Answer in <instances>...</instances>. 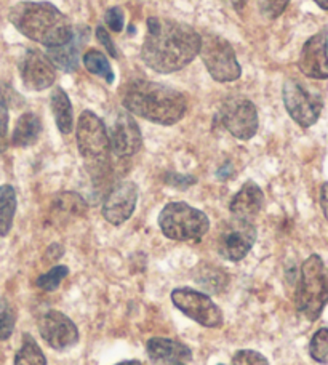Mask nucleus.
I'll list each match as a JSON object with an SVG mask.
<instances>
[{"label":"nucleus","mask_w":328,"mask_h":365,"mask_svg":"<svg viewBox=\"0 0 328 365\" xmlns=\"http://www.w3.org/2000/svg\"><path fill=\"white\" fill-rule=\"evenodd\" d=\"M15 365H47L41 346L31 335H24L21 348L15 356Z\"/></svg>","instance_id":"obj_24"},{"label":"nucleus","mask_w":328,"mask_h":365,"mask_svg":"<svg viewBox=\"0 0 328 365\" xmlns=\"http://www.w3.org/2000/svg\"><path fill=\"white\" fill-rule=\"evenodd\" d=\"M6 135H9V106L0 91V153L5 151L6 148Z\"/></svg>","instance_id":"obj_32"},{"label":"nucleus","mask_w":328,"mask_h":365,"mask_svg":"<svg viewBox=\"0 0 328 365\" xmlns=\"http://www.w3.org/2000/svg\"><path fill=\"white\" fill-rule=\"evenodd\" d=\"M68 266H55V268H51L48 272L42 274V276L36 280V285L45 292H55L63 280L68 277Z\"/></svg>","instance_id":"obj_28"},{"label":"nucleus","mask_w":328,"mask_h":365,"mask_svg":"<svg viewBox=\"0 0 328 365\" xmlns=\"http://www.w3.org/2000/svg\"><path fill=\"white\" fill-rule=\"evenodd\" d=\"M172 302L183 314L203 327L220 329L222 325V311L207 293L181 287L172 292Z\"/></svg>","instance_id":"obj_8"},{"label":"nucleus","mask_w":328,"mask_h":365,"mask_svg":"<svg viewBox=\"0 0 328 365\" xmlns=\"http://www.w3.org/2000/svg\"><path fill=\"white\" fill-rule=\"evenodd\" d=\"M290 0H258L262 15L267 18H279L285 11Z\"/></svg>","instance_id":"obj_31"},{"label":"nucleus","mask_w":328,"mask_h":365,"mask_svg":"<svg viewBox=\"0 0 328 365\" xmlns=\"http://www.w3.org/2000/svg\"><path fill=\"white\" fill-rule=\"evenodd\" d=\"M284 104L292 119L303 128L312 127L324 109L322 96L297 79H288L284 83Z\"/></svg>","instance_id":"obj_7"},{"label":"nucleus","mask_w":328,"mask_h":365,"mask_svg":"<svg viewBox=\"0 0 328 365\" xmlns=\"http://www.w3.org/2000/svg\"><path fill=\"white\" fill-rule=\"evenodd\" d=\"M16 314L13 306L6 302L5 298L0 297V341L9 340L13 330H15Z\"/></svg>","instance_id":"obj_29"},{"label":"nucleus","mask_w":328,"mask_h":365,"mask_svg":"<svg viewBox=\"0 0 328 365\" xmlns=\"http://www.w3.org/2000/svg\"><path fill=\"white\" fill-rule=\"evenodd\" d=\"M9 18L23 36L48 48L68 43L74 36L69 18L48 2L16 4Z\"/></svg>","instance_id":"obj_3"},{"label":"nucleus","mask_w":328,"mask_h":365,"mask_svg":"<svg viewBox=\"0 0 328 365\" xmlns=\"http://www.w3.org/2000/svg\"><path fill=\"white\" fill-rule=\"evenodd\" d=\"M309 354L316 362L328 365V329L322 327L314 334L309 343Z\"/></svg>","instance_id":"obj_27"},{"label":"nucleus","mask_w":328,"mask_h":365,"mask_svg":"<svg viewBox=\"0 0 328 365\" xmlns=\"http://www.w3.org/2000/svg\"><path fill=\"white\" fill-rule=\"evenodd\" d=\"M202 61L210 76L218 82H234L242 76L240 64L235 58L232 45L220 36L202 37L200 51Z\"/></svg>","instance_id":"obj_6"},{"label":"nucleus","mask_w":328,"mask_h":365,"mask_svg":"<svg viewBox=\"0 0 328 365\" xmlns=\"http://www.w3.org/2000/svg\"><path fill=\"white\" fill-rule=\"evenodd\" d=\"M221 119L227 132L237 140L247 141L258 132V113L255 104L245 98L227 101L221 110Z\"/></svg>","instance_id":"obj_11"},{"label":"nucleus","mask_w":328,"mask_h":365,"mask_svg":"<svg viewBox=\"0 0 328 365\" xmlns=\"http://www.w3.org/2000/svg\"><path fill=\"white\" fill-rule=\"evenodd\" d=\"M39 331L50 348L64 351L78 341L76 324L60 311H47L39 319Z\"/></svg>","instance_id":"obj_12"},{"label":"nucleus","mask_w":328,"mask_h":365,"mask_svg":"<svg viewBox=\"0 0 328 365\" xmlns=\"http://www.w3.org/2000/svg\"><path fill=\"white\" fill-rule=\"evenodd\" d=\"M159 226L165 237L186 242L205 236L210 230V221L199 208L185 202H170L159 215Z\"/></svg>","instance_id":"obj_5"},{"label":"nucleus","mask_w":328,"mask_h":365,"mask_svg":"<svg viewBox=\"0 0 328 365\" xmlns=\"http://www.w3.org/2000/svg\"><path fill=\"white\" fill-rule=\"evenodd\" d=\"M116 365H143L140 361H125V362H121V364H116Z\"/></svg>","instance_id":"obj_41"},{"label":"nucleus","mask_w":328,"mask_h":365,"mask_svg":"<svg viewBox=\"0 0 328 365\" xmlns=\"http://www.w3.org/2000/svg\"><path fill=\"white\" fill-rule=\"evenodd\" d=\"M122 103L128 113L160 125H173L186 113V98L180 91L149 81H135L123 90Z\"/></svg>","instance_id":"obj_2"},{"label":"nucleus","mask_w":328,"mask_h":365,"mask_svg":"<svg viewBox=\"0 0 328 365\" xmlns=\"http://www.w3.org/2000/svg\"><path fill=\"white\" fill-rule=\"evenodd\" d=\"M220 365H222V364H220Z\"/></svg>","instance_id":"obj_43"},{"label":"nucleus","mask_w":328,"mask_h":365,"mask_svg":"<svg viewBox=\"0 0 328 365\" xmlns=\"http://www.w3.org/2000/svg\"><path fill=\"white\" fill-rule=\"evenodd\" d=\"M298 68L311 79H328V31H320L303 45Z\"/></svg>","instance_id":"obj_15"},{"label":"nucleus","mask_w":328,"mask_h":365,"mask_svg":"<svg viewBox=\"0 0 328 365\" xmlns=\"http://www.w3.org/2000/svg\"><path fill=\"white\" fill-rule=\"evenodd\" d=\"M232 365H269V362L258 351L242 349L232 357Z\"/></svg>","instance_id":"obj_30"},{"label":"nucleus","mask_w":328,"mask_h":365,"mask_svg":"<svg viewBox=\"0 0 328 365\" xmlns=\"http://www.w3.org/2000/svg\"><path fill=\"white\" fill-rule=\"evenodd\" d=\"M42 133V122L39 115L26 113L19 117L11 135V145L16 148L32 146Z\"/></svg>","instance_id":"obj_19"},{"label":"nucleus","mask_w":328,"mask_h":365,"mask_svg":"<svg viewBox=\"0 0 328 365\" xmlns=\"http://www.w3.org/2000/svg\"><path fill=\"white\" fill-rule=\"evenodd\" d=\"M96 37H98V41H100L103 45H104V48L108 50V53L113 56V58H116L117 56V50H116V45H114V42H113V38L109 37V32L103 28V26H100V28L96 29Z\"/></svg>","instance_id":"obj_34"},{"label":"nucleus","mask_w":328,"mask_h":365,"mask_svg":"<svg viewBox=\"0 0 328 365\" xmlns=\"http://www.w3.org/2000/svg\"><path fill=\"white\" fill-rule=\"evenodd\" d=\"M229 2H231V4L235 6V9L240 10L242 6H244V5L247 4V0H229Z\"/></svg>","instance_id":"obj_39"},{"label":"nucleus","mask_w":328,"mask_h":365,"mask_svg":"<svg viewBox=\"0 0 328 365\" xmlns=\"http://www.w3.org/2000/svg\"><path fill=\"white\" fill-rule=\"evenodd\" d=\"M138 202V186L133 181H122L113 187L103 204V217L108 223L121 226L131 218Z\"/></svg>","instance_id":"obj_13"},{"label":"nucleus","mask_w":328,"mask_h":365,"mask_svg":"<svg viewBox=\"0 0 328 365\" xmlns=\"http://www.w3.org/2000/svg\"><path fill=\"white\" fill-rule=\"evenodd\" d=\"M320 207H322L325 218L328 221V182H324L320 187Z\"/></svg>","instance_id":"obj_35"},{"label":"nucleus","mask_w":328,"mask_h":365,"mask_svg":"<svg viewBox=\"0 0 328 365\" xmlns=\"http://www.w3.org/2000/svg\"><path fill=\"white\" fill-rule=\"evenodd\" d=\"M202 37L185 23L149 18L141 58L150 69L170 74L186 68L199 55Z\"/></svg>","instance_id":"obj_1"},{"label":"nucleus","mask_w":328,"mask_h":365,"mask_svg":"<svg viewBox=\"0 0 328 365\" xmlns=\"http://www.w3.org/2000/svg\"><path fill=\"white\" fill-rule=\"evenodd\" d=\"M197 284L205 287L210 293H218L227 284V276L218 268H197L195 271Z\"/></svg>","instance_id":"obj_25"},{"label":"nucleus","mask_w":328,"mask_h":365,"mask_svg":"<svg viewBox=\"0 0 328 365\" xmlns=\"http://www.w3.org/2000/svg\"><path fill=\"white\" fill-rule=\"evenodd\" d=\"M231 172H232L231 165H225V168H221V170L218 172V177H220L221 180H226L227 177H231Z\"/></svg>","instance_id":"obj_38"},{"label":"nucleus","mask_w":328,"mask_h":365,"mask_svg":"<svg viewBox=\"0 0 328 365\" xmlns=\"http://www.w3.org/2000/svg\"><path fill=\"white\" fill-rule=\"evenodd\" d=\"M255 240H257V230L252 221L234 218L222 227L218 239V252L229 262H240L252 250Z\"/></svg>","instance_id":"obj_10"},{"label":"nucleus","mask_w":328,"mask_h":365,"mask_svg":"<svg viewBox=\"0 0 328 365\" xmlns=\"http://www.w3.org/2000/svg\"><path fill=\"white\" fill-rule=\"evenodd\" d=\"M77 146L85 159H101L109 151V136L103 120L91 110H83L77 122Z\"/></svg>","instance_id":"obj_9"},{"label":"nucleus","mask_w":328,"mask_h":365,"mask_svg":"<svg viewBox=\"0 0 328 365\" xmlns=\"http://www.w3.org/2000/svg\"><path fill=\"white\" fill-rule=\"evenodd\" d=\"M48 253H51V257H48V259H58L60 257H63V247L51 245L48 249Z\"/></svg>","instance_id":"obj_37"},{"label":"nucleus","mask_w":328,"mask_h":365,"mask_svg":"<svg viewBox=\"0 0 328 365\" xmlns=\"http://www.w3.org/2000/svg\"><path fill=\"white\" fill-rule=\"evenodd\" d=\"M48 60L53 66L60 68L66 73H74L78 68V45L74 42V36L71 41L60 47H53L48 50Z\"/></svg>","instance_id":"obj_21"},{"label":"nucleus","mask_w":328,"mask_h":365,"mask_svg":"<svg viewBox=\"0 0 328 365\" xmlns=\"http://www.w3.org/2000/svg\"><path fill=\"white\" fill-rule=\"evenodd\" d=\"M149 359L159 365L186 364L193 359V353L185 343L172 338H150L146 344Z\"/></svg>","instance_id":"obj_17"},{"label":"nucleus","mask_w":328,"mask_h":365,"mask_svg":"<svg viewBox=\"0 0 328 365\" xmlns=\"http://www.w3.org/2000/svg\"><path fill=\"white\" fill-rule=\"evenodd\" d=\"M297 308L307 321H317L328 303V268L319 255H311L301 266Z\"/></svg>","instance_id":"obj_4"},{"label":"nucleus","mask_w":328,"mask_h":365,"mask_svg":"<svg viewBox=\"0 0 328 365\" xmlns=\"http://www.w3.org/2000/svg\"><path fill=\"white\" fill-rule=\"evenodd\" d=\"M109 148L119 158H130L141 148V132L130 113H119L111 127Z\"/></svg>","instance_id":"obj_16"},{"label":"nucleus","mask_w":328,"mask_h":365,"mask_svg":"<svg viewBox=\"0 0 328 365\" xmlns=\"http://www.w3.org/2000/svg\"><path fill=\"white\" fill-rule=\"evenodd\" d=\"M51 110H53L58 130L63 135H69L74 128V114H72V104L69 96L60 87L51 91Z\"/></svg>","instance_id":"obj_20"},{"label":"nucleus","mask_w":328,"mask_h":365,"mask_svg":"<svg viewBox=\"0 0 328 365\" xmlns=\"http://www.w3.org/2000/svg\"><path fill=\"white\" fill-rule=\"evenodd\" d=\"M19 73H21L23 83L29 90L42 91L47 90L55 83L56 69L48 56L37 50H28L19 63Z\"/></svg>","instance_id":"obj_14"},{"label":"nucleus","mask_w":328,"mask_h":365,"mask_svg":"<svg viewBox=\"0 0 328 365\" xmlns=\"http://www.w3.org/2000/svg\"><path fill=\"white\" fill-rule=\"evenodd\" d=\"M170 185L173 186H181V187H188L191 186L193 182H195V178L193 177H180V175H176V177H173V180H168Z\"/></svg>","instance_id":"obj_36"},{"label":"nucleus","mask_w":328,"mask_h":365,"mask_svg":"<svg viewBox=\"0 0 328 365\" xmlns=\"http://www.w3.org/2000/svg\"><path fill=\"white\" fill-rule=\"evenodd\" d=\"M176 365H186V364H176Z\"/></svg>","instance_id":"obj_42"},{"label":"nucleus","mask_w":328,"mask_h":365,"mask_svg":"<svg viewBox=\"0 0 328 365\" xmlns=\"http://www.w3.org/2000/svg\"><path fill=\"white\" fill-rule=\"evenodd\" d=\"M106 24L108 28L113 32H121L123 29V23H125V16H123V11L119 9V6H114V9H109L106 16Z\"/></svg>","instance_id":"obj_33"},{"label":"nucleus","mask_w":328,"mask_h":365,"mask_svg":"<svg viewBox=\"0 0 328 365\" xmlns=\"http://www.w3.org/2000/svg\"><path fill=\"white\" fill-rule=\"evenodd\" d=\"M314 2H316L322 10H328V0H314Z\"/></svg>","instance_id":"obj_40"},{"label":"nucleus","mask_w":328,"mask_h":365,"mask_svg":"<svg viewBox=\"0 0 328 365\" xmlns=\"http://www.w3.org/2000/svg\"><path fill=\"white\" fill-rule=\"evenodd\" d=\"M83 64L91 74L101 77V79H104L108 83L114 82V71L111 68L108 58L104 56L100 50L87 51L83 56Z\"/></svg>","instance_id":"obj_23"},{"label":"nucleus","mask_w":328,"mask_h":365,"mask_svg":"<svg viewBox=\"0 0 328 365\" xmlns=\"http://www.w3.org/2000/svg\"><path fill=\"white\" fill-rule=\"evenodd\" d=\"M265 204V194H262L261 187L253 181H247L240 191L234 195L229 205L232 217L237 220L252 221Z\"/></svg>","instance_id":"obj_18"},{"label":"nucleus","mask_w":328,"mask_h":365,"mask_svg":"<svg viewBox=\"0 0 328 365\" xmlns=\"http://www.w3.org/2000/svg\"><path fill=\"white\" fill-rule=\"evenodd\" d=\"M16 212V192L13 186H0V237L10 232Z\"/></svg>","instance_id":"obj_22"},{"label":"nucleus","mask_w":328,"mask_h":365,"mask_svg":"<svg viewBox=\"0 0 328 365\" xmlns=\"http://www.w3.org/2000/svg\"><path fill=\"white\" fill-rule=\"evenodd\" d=\"M88 207L81 195L76 192H63L55 202V212L68 217H83Z\"/></svg>","instance_id":"obj_26"}]
</instances>
